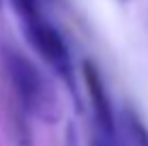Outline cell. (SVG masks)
I'll use <instances>...</instances> for the list:
<instances>
[{"instance_id":"1","label":"cell","mask_w":148,"mask_h":146,"mask_svg":"<svg viewBox=\"0 0 148 146\" xmlns=\"http://www.w3.org/2000/svg\"><path fill=\"white\" fill-rule=\"evenodd\" d=\"M4 67H7L11 86L17 95V101L26 112L39 116L41 120H47V123L58 120L60 116L58 97L52 90L49 82L43 77V73L24 54L15 52V49H7Z\"/></svg>"},{"instance_id":"2","label":"cell","mask_w":148,"mask_h":146,"mask_svg":"<svg viewBox=\"0 0 148 146\" xmlns=\"http://www.w3.org/2000/svg\"><path fill=\"white\" fill-rule=\"evenodd\" d=\"M28 32V39L32 41L34 49L47 60V64H52L54 71H58V75L62 80H67L69 86H73V69H71V56H69V47L64 43L62 34L56 30L49 22H45L43 17L32 19V22L24 24Z\"/></svg>"},{"instance_id":"3","label":"cell","mask_w":148,"mask_h":146,"mask_svg":"<svg viewBox=\"0 0 148 146\" xmlns=\"http://www.w3.org/2000/svg\"><path fill=\"white\" fill-rule=\"evenodd\" d=\"M82 75H84V84H86V90H88L90 103H92L97 123H99V127L103 129L105 135H112L114 133V110H112L110 97L105 93L103 77L90 60L82 62Z\"/></svg>"},{"instance_id":"4","label":"cell","mask_w":148,"mask_h":146,"mask_svg":"<svg viewBox=\"0 0 148 146\" xmlns=\"http://www.w3.org/2000/svg\"><path fill=\"white\" fill-rule=\"evenodd\" d=\"M122 131H125L129 146H148V129L135 114V110L122 112Z\"/></svg>"},{"instance_id":"5","label":"cell","mask_w":148,"mask_h":146,"mask_svg":"<svg viewBox=\"0 0 148 146\" xmlns=\"http://www.w3.org/2000/svg\"><path fill=\"white\" fill-rule=\"evenodd\" d=\"M11 2H13L15 11L19 13V17L24 19V24L43 17V15H41V9H39V0H11Z\"/></svg>"},{"instance_id":"6","label":"cell","mask_w":148,"mask_h":146,"mask_svg":"<svg viewBox=\"0 0 148 146\" xmlns=\"http://www.w3.org/2000/svg\"><path fill=\"white\" fill-rule=\"evenodd\" d=\"M15 138H17L19 146H32V142H30V131L26 127V120L19 116V114L15 116Z\"/></svg>"},{"instance_id":"7","label":"cell","mask_w":148,"mask_h":146,"mask_svg":"<svg viewBox=\"0 0 148 146\" xmlns=\"http://www.w3.org/2000/svg\"><path fill=\"white\" fill-rule=\"evenodd\" d=\"M90 146H114V144L108 140V135H99V138L95 135V138H90Z\"/></svg>"}]
</instances>
